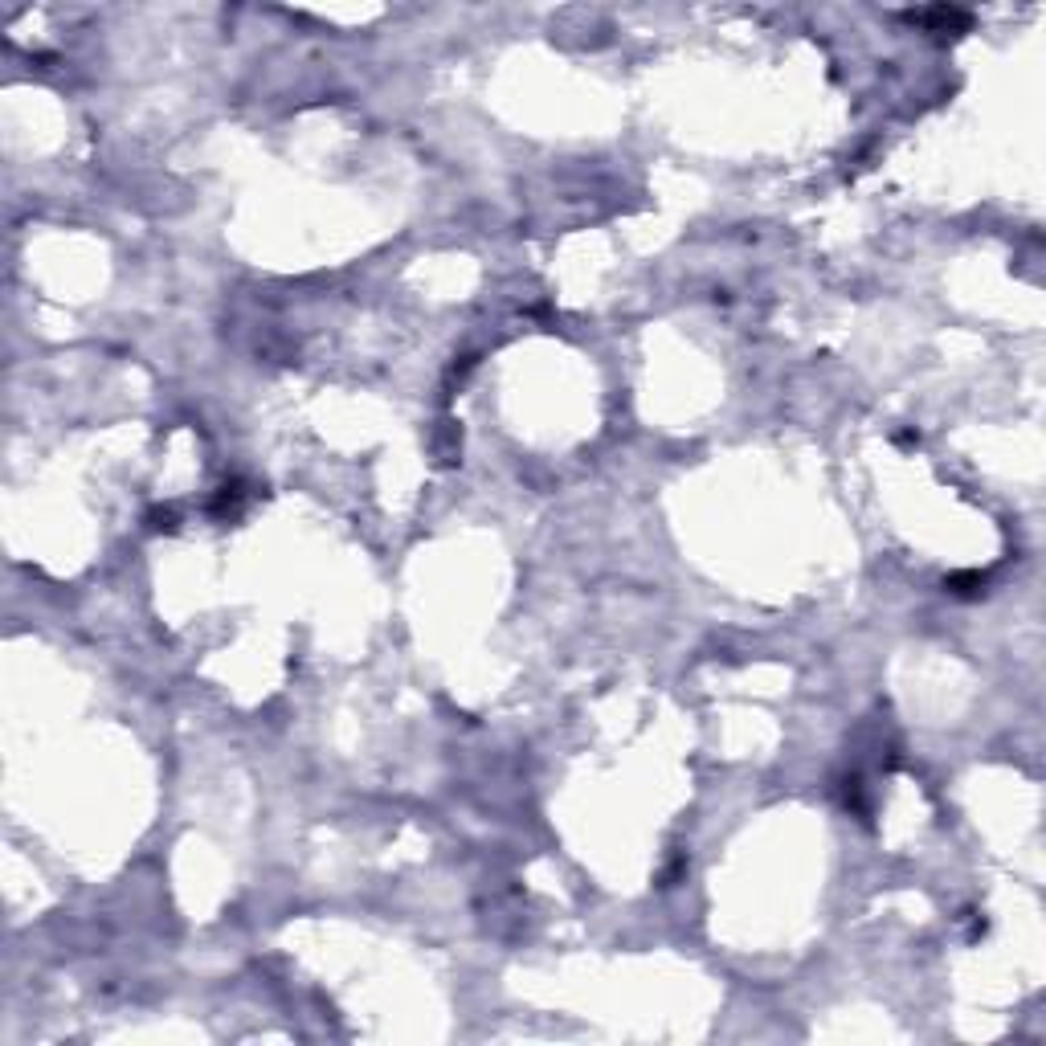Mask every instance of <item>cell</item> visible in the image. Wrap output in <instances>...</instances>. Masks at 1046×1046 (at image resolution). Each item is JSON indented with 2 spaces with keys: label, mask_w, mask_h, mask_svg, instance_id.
Masks as SVG:
<instances>
[{
  "label": "cell",
  "mask_w": 1046,
  "mask_h": 1046,
  "mask_svg": "<svg viewBox=\"0 0 1046 1046\" xmlns=\"http://www.w3.org/2000/svg\"><path fill=\"white\" fill-rule=\"evenodd\" d=\"M912 21H920V25H928L932 33H944V29H969V13H957V9H928V13H912Z\"/></svg>",
  "instance_id": "6da1fadb"
}]
</instances>
